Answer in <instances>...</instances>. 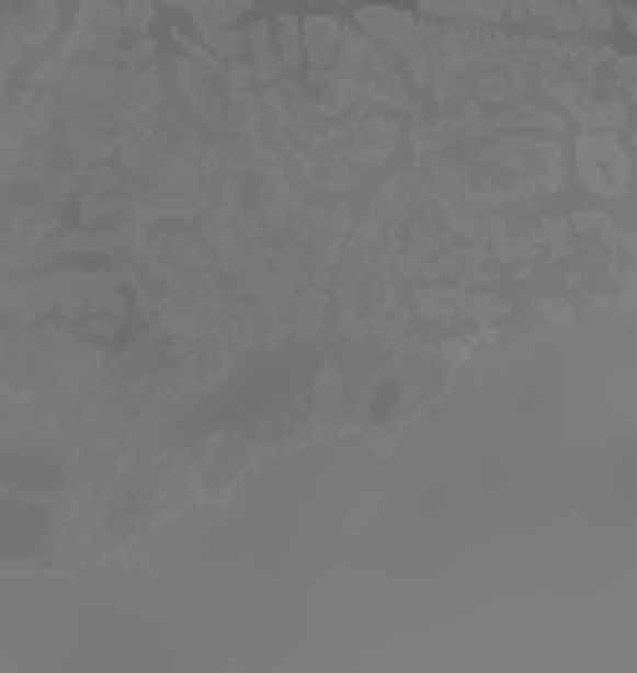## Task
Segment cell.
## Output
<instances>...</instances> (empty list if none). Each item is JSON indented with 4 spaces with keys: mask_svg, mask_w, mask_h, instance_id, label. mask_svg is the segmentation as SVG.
Masks as SVG:
<instances>
[{
    "mask_svg": "<svg viewBox=\"0 0 637 673\" xmlns=\"http://www.w3.org/2000/svg\"><path fill=\"white\" fill-rule=\"evenodd\" d=\"M582 172L587 183L602 193H623L627 187V158L617 152L612 137H582Z\"/></svg>",
    "mask_w": 637,
    "mask_h": 673,
    "instance_id": "obj_1",
    "label": "cell"
},
{
    "mask_svg": "<svg viewBox=\"0 0 637 673\" xmlns=\"http://www.w3.org/2000/svg\"><path fill=\"white\" fill-rule=\"evenodd\" d=\"M147 15H152V0H132V26H147Z\"/></svg>",
    "mask_w": 637,
    "mask_h": 673,
    "instance_id": "obj_2",
    "label": "cell"
},
{
    "mask_svg": "<svg viewBox=\"0 0 637 673\" xmlns=\"http://www.w3.org/2000/svg\"><path fill=\"white\" fill-rule=\"evenodd\" d=\"M542 315L557 319V324H567V319H572V315H567V304H542Z\"/></svg>",
    "mask_w": 637,
    "mask_h": 673,
    "instance_id": "obj_3",
    "label": "cell"
}]
</instances>
